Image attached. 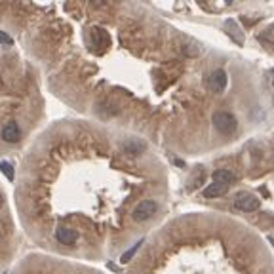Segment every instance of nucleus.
I'll list each match as a JSON object with an SVG mask.
<instances>
[{"label": "nucleus", "instance_id": "nucleus-1", "mask_svg": "<svg viewBox=\"0 0 274 274\" xmlns=\"http://www.w3.org/2000/svg\"><path fill=\"white\" fill-rule=\"evenodd\" d=\"M213 126H215L221 133L228 135V133H232L236 130L238 122H236V118L232 116L228 110H217V112L213 114Z\"/></svg>", "mask_w": 274, "mask_h": 274}, {"label": "nucleus", "instance_id": "nucleus-2", "mask_svg": "<svg viewBox=\"0 0 274 274\" xmlns=\"http://www.w3.org/2000/svg\"><path fill=\"white\" fill-rule=\"evenodd\" d=\"M158 212V204L156 200H143L135 206V210H133V221H137V223H145V221H149L154 213Z\"/></svg>", "mask_w": 274, "mask_h": 274}, {"label": "nucleus", "instance_id": "nucleus-3", "mask_svg": "<svg viewBox=\"0 0 274 274\" xmlns=\"http://www.w3.org/2000/svg\"><path fill=\"white\" fill-rule=\"evenodd\" d=\"M208 88H210V92H213V94L225 92V88H227V72L223 71V69H215L210 74V79H208Z\"/></svg>", "mask_w": 274, "mask_h": 274}, {"label": "nucleus", "instance_id": "nucleus-4", "mask_svg": "<svg viewBox=\"0 0 274 274\" xmlns=\"http://www.w3.org/2000/svg\"><path fill=\"white\" fill-rule=\"evenodd\" d=\"M234 206L242 212H255L259 208V198L250 192H240L234 198Z\"/></svg>", "mask_w": 274, "mask_h": 274}, {"label": "nucleus", "instance_id": "nucleus-5", "mask_svg": "<svg viewBox=\"0 0 274 274\" xmlns=\"http://www.w3.org/2000/svg\"><path fill=\"white\" fill-rule=\"evenodd\" d=\"M19 137H21V130H19L17 122H14V120L2 128V139L6 143H17Z\"/></svg>", "mask_w": 274, "mask_h": 274}, {"label": "nucleus", "instance_id": "nucleus-6", "mask_svg": "<svg viewBox=\"0 0 274 274\" xmlns=\"http://www.w3.org/2000/svg\"><path fill=\"white\" fill-rule=\"evenodd\" d=\"M55 238H57V242L65 244V246H71V244L76 242V230H72V228H65V227H59L55 230Z\"/></svg>", "mask_w": 274, "mask_h": 274}, {"label": "nucleus", "instance_id": "nucleus-7", "mask_svg": "<svg viewBox=\"0 0 274 274\" xmlns=\"http://www.w3.org/2000/svg\"><path fill=\"white\" fill-rule=\"evenodd\" d=\"M124 150L128 152V154H141L143 150L147 149V145L143 141H139V139H128V141H124Z\"/></svg>", "mask_w": 274, "mask_h": 274}, {"label": "nucleus", "instance_id": "nucleus-8", "mask_svg": "<svg viewBox=\"0 0 274 274\" xmlns=\"http://www.w3.org/2000/svg\"><path fill=\"white\" fill-rule=\"evenodd\" d=\"M213 181L215 183H223V185H232L236 181V177H234V173L230 172V170H217V172L213 173Z\"/></svg>", "mask_w": 274, "mask_h": 274}, {"label": "nucleus", "instance_id": "nucleus-9", "mask_svg": "<svg viewBox=\"0 0 274 274\" xmlns=\"http://www.w3.org/2000/svg\"><path fill=\"white\" fill-rule=\"evenodd\" d=\"M227 190H228L227 185H223V183H215V181H213L212 185L204 190V196H206V198H215V196L225 194Z\"/></svg>", "mask_w": 274, "mask_h": 274}, {"label": "nucleus", "instance_id": "nucleus-10", "mask_svg": "<svg viewBox=\"0 0 274 274\" xmlns=\"http://www.w3.org/2000/svg\"><path fill=\"white\" fill-rule=\"evenodd\" d=\"M92 40H94L95 48L109 46V34L103 31V29H94V31H92Z\"/></svg>", "mask_w": 274, "mask_h": 274}, {"label": "nucleus", "instance_id": "nucleus-11", "mask_svg": "<svg viewBox=\"0 0 274 274\" xmlns=\"http://www.w3.org/2000/svg\"><path fill=\"white\" fill-rule=\"evenodd\" d=\"M225 27H227L228 31H230L228 34L232 36V40H234L236 44H242V42H244V34H242V31H238V25H236L232 19H228L227 23H225Z\"/></svg>", "mask_w": 274, "mask_h": 274}, {"label": "nucleus", "instance_id": "nucleus-12", "mask_svg": "<svg viewBox=\"0 0 274 274\" xmlns=\"http://www.w3.org/2000/svg\"><path fill=\"white\" fill-rule=\"evenodd\" d=\"M0 170L4 172V175H6L10 181L14 179V168H12V164H8V162H2V164H0Z\"/></svg>", "mask_w": 274, "mask_h": 274}, {"label": "nucleus", "instance_id": "nucleus-13", "mask_svg": "<svg viewBox=\"0 0 274 274\" xmlns=\"http://www.w3.org/2000/svg\"><path fill=\"white\" fill-rule=\"evenodd\" d=\"M139 246H141V242H137V244H135V246H133V248H132V250L126 251L124 255H122V263H128V261H130V259H132L133 255H135V251L139 250Z\"/></svg>", "mask_w": 274, "mask_h": 274}, {"label": "nucleus", "instance_id": "nucleus-14", "mask_svg": "<svg viewBox=\"0 0 274 274\" xmlns=\"http://www.w3.org/2000/svg\"><path fill=\"white\" fill-rule=\"evenodd\" d=\"M183 54L188 55V57H194V55L200 54V50H198L196 46H192V44H188V46L183 48Z\"/></svg>", "mask_w": 274, "mask_h": 274}, {"label": "nucleus", "instance_id": "nucleus-15", "mask_svg": "<svg viewBox=\"0 0 274 274\" xmlns=\"http://www.w3.org/2000/svg\"><path fill=\"white\" fill-rule=\"evenodd\" d=\"M0 44H6V46H12V44H14V40H12V36H8L6 32L0 31Z\"/></svg>", "mask_w": 274, "mask_h": 274}, {"label": "nucleus", "instance_id": "nucleus-16", "mask_svg": "<svg viewBox=\"0 0 274 274\" xmlns=\"http://www.w3.org/2000/svg\"><path fill=\"white\" fill-rule=\"evenodd\" d=\"M2 204H4V196H2V192H0V208H2Z\"/></svg>", "mask_w": 274, "mask_h": 274}, {"label": "nucleus", "instance_id": "nucleus-17", "mask_svg": "<svg viewBox=\"0 0 274 274\" xmlns=\"http://www.w3.org/2000/svg\"><path fill=\"white\" fill-rule=\"evenodd\" d=\"M270 244H272V248H274V238H270Z\"/></svg>", "mask_w": 274, "mask_h": 274}, {"label": "nucleus", "instance_id": "nucleus-18", "mask_svg": "<svg viewBox=\"0 0 274 274\" xmlns=\"http://www.w3.org/2000/svg\"><path fill=\"white\" fill-rule=\"evenodd\" d=\"M272 76H274V71H272ZM272 86H274V79H272Z\"/></svg>", "mask_w": 274, "mask_h": 274}, {"label": "nucleus", "instance_id": "nucleus-19", "mask_svg": "<svg viewBox=\"0 0 274 274\" xmlns=\"http://www.w3.org/2000/svg\"><path fill=\"white\" fill-rule=\"evenodd\" d=\"M0 86H2V76H0Z\"/></svg>", "mask_w": 274, "mask_h": 274}]
</instances>
